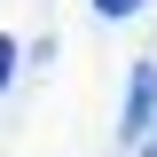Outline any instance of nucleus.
Returning <instances> with one entry per match:
<instances>
[{
	"label": "nucleus",
	"mask_w": 157,
	"mask_h": 157,
	"mask_svg": "<svg viewBox=\"0 0 157 157\" xmlns=\"http://www.w3.org/2000/svg\"><path fill=\"white\" fill-rule=\"evenodd\" d=\"M149 110H157V63H134V78H126V126H118L134 149L149 141Z\"/></svg>",
	"instance_id": "f257e3e1"
},
{
	"label": "nucleus",
	"mask_w": 157,
	"mask_h": 157,
	"mask_svg": "<svg viewBox=\"0 0 157 157\" xmlns=\"http://www.w3.org/2000/svg\"><path fill=\"white\" fill-rule=\"evenodd\" d=\"M8 78H16V39L0 32V94H8Z\"/></svg>",
	"instance_id": "f03ea898"
},
{
	"label": "nucleus",
	"mask_w": 157,
	"mask_h": 157,
	"mask_svg": "<svg viewBox=\"0 0 157 157\" xmlns=\"http://www.w3.org/2000/svg\"><path fill=\"white\" fill-rule=\"evenodd\" d=\"M94 8H102V16H134L141 0H94Z\"/></svg>",
	"instance_id": "7ed1b4c3"
},
{
	"label": "nucleus",
	"mask_w": 157,
	"mask_h": 157,
	"mask_svg": "<svg viewBox=\"0 0 157 157\" xmlns=\"http://www.w3.org/2000/svg\"><path fill=\"white\" fill-rule=\"evenodd\" d=\"M141 157H157V141H141Z\"/></svg>",
	"instance_id": "20e7f679"
}]
</instances>
